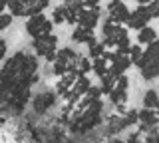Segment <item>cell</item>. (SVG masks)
<instances>
[{
  "label": "cell",
  "instance_id": "20",
  "mask_svg": "<svg viewBox=\"0 0 159 143\" xmlns=\"http://www.w3.org/2000/svg\"><path fill=\"white\" fill-rule=\"evenodd\" d=\"M6 54H8V44H6L4 38H0V62L6 58Z\"/></svg>",
  "mask_w": 159,
  "mask_h": 143
},
{
  "label": "cell",
  "instance_id": "15",
  "mask_svg": "<svg viewBox=\"0 0 159 143\" xmlns=\"http://www.w3.org/2000/svg\"><path fill=\"white\" fill-rule=\"evenodd\" d=\"M52 22H54V24H66V6H64V2L58 4V6L54 8V12H52Z\"/></svg>",
  "mask_w": 159,
  "mask_h": 143
},
{
  "label": "cell",
  "instance_id": "10",
  "mask_svg": "<svg viewBox=\"0 0 159 143\" xmlns=\"http://www.w3.org/2000/svg\"><path fill=\"white\" fill-rule=\"evenodd\" d=\"M139 123H141V127L145 131H149L151 127H155L157 123H159L157 111H153V109H141V111H139Z\"/></svg>",
  "mask_w": 159,
  "mask_h": 143
},
{
  "label": "cell",
  "instance_id": "5",
  "mask_svg": "<svg viewBox=\"0 0 159 143\" xmlns=\"http://www.w3.org/2000/svg\"><path fill=\"white\" fill-rule=\"evenodd\" d=\"M52 28H54V22L50 18H46L44 14H38V16H32L26 20V32H28V36H32V40L50 36Z\"/></svg>",
  "mask_w": 159,
  "mask_h": 143
},
{
  "label": "cell",
  "instance_id": "19",
  "mask_svg": "<svg viewBox=\"0 0 159 143\" xmlns=\"http://www.w3.org/2000/svg\"><path fill=\"white\" fill-rule=\"evenodd\" d=\"M116 90L127 93V90H129V78H127V76H121V78L116 82Z\"/></svg>",
  "mask_w": 159,
  "mask_h": 143
},
{
  "label": "cell",
  "instance_id": "16",
  "mask_svg": "<svg viewBox=\"0 0 159 143\" xmlns=\"http://www.w3.org/2000/svg\"><path fill=\"white\" fill-rule=\"evenodd\" d=\"M129 58H131V62L137 66L139 60L143 58V46H139V44H133V46H131V50H129Z\"/></svg>",
  "mask_w": 159,
  "mask_h": 143
},
{
  "label": "cell",
  "instance_id": "8",
  "mask_svg": "<svg viewBox=\"0 0 159 143\" xmlns=\"http://www.w3.org/2000/svg\"><path fill=\"white\" fill-rule=\"evenodd\" d=\"M99 14H102V8H84L78 18V26L93 32L96 26L99 24Z\"/></svg>",
  "mask_w": 159,
  "mask_h": 143
},
{
  "label": "cell",
  "instance_id": "3",
  "mask_svg": "<svg viewBox=\"0 0 159 143\" xmlns=\"http://www.w3.org/2000/svg\"><path fill=\"white\" fill-rule=\"evenodd\" d=\"M50 2L48 0H12L8 2V10L12 16H24L28 18L38 16V14H44V8H48Z\"/></svg>",
  "mask_w": 159,
  "mask_h": 143
},
{
  "label": "cell",
  "instance_id": "17",
  "mask_svg": "<svg viewBox=\"0 0 159 143\" xmlns=\"http://www.w3.org/2000/svg\"><path fill=\"white\" fill-rule=\"evenodd\" d=\"M92 72V60L89 58H82L80 60V66H78V74L80 76H88Z\"/></svg>",
  "mask_w": 159,
  "mask_h": 143
},
{
  "label": "cell",
  "instance_id": "4",
  "mask_svg": "<svg viewBox=\"0 0 159 143\" xmlns=\"http://www.w3.org/2000/svg\"><path fill=\"white\" fill-rule=\"evenodd\" d=\"M32 48L36 52V56L44 58L46 62L54 64L56 62V56H58V38L54 34L50 36H44V38H38V40H32Z\"/></svg>",
  "mask_w": 159,
  "mask_h": 143
},
{
  "label": "cell",
  "instance_id": "9",
  "mask_svg": "<svg viewBox=\"0 0 159 143\" xmlns=\"http://www.w3.org/2000/svg\"><path fill=\"white\" fill-rule=\"evenodd\" d=\"M54 103H56V93L54 92H42V93H38V96H34L32 109L36 113H40V115H44Z\"/></svg>",
  "mask_w": 159,
  "mask_h": 143
},
{
  "label": "cell",
  "instance_id": "21",
  "mask_svg": "<svg viewBox=\"0 0 159 143\" xmlns=\"http://www.w3.org/2000/svg\"><path fill=\"white\" fill-rule=\"evenodd\" d=\"M149 10H151L153 18H157L159 16V2H149Z\"/></svg>",
  "mask_w": 159,
  "mask_h": 143
},
{
  "label": "cell",
  "instance_id": "1",
  "mask_svg": "<svg viewBox=\"0 0 159 143\" xmlns=\"http://www.w3.org/2000/svg\"><path fill=\"white\" fill-rule=\"evenodd\" d=\"M36 70L34 56L24 52L14 54L0 72V105H6L12 113L22 111L30 97V86L36 80Z\"/></svg>",
  "mask_w": 159,
  "mask_h": 143
},
{
  "label": "cell",
  "instance_id": "22",
  "mask_svg": "<svg viewBox=\"0 0 159 143\" xmlns=\"http://www.w3.org/2000/svg\"><path fill=\"white\" fill-rule=\"evenodd\" d=\"M6 8H8V2L0 0V16H2V14H6Z\"/></svg>",
  "mask_w": 159,
  "mask_h": 143
},
{
  "label": "cell",
  "instance_id": "6",
  "mask_svg": "<svg viewBox=\"0 0 159 143\" xmlns=\"http://www.w3.org/2000/svg\"><path fill=\"white\" fill-rule=\"evenodd\" d=\"M153 20V14L149 10V2L145 4H139L135 10H131V16H129V22H127V28H133V30H143L147 28V24Z\"/></svg>",
  "mask_w": 159,
  "mask_h": 143
},
{
  "label": "cell",
  "instance_id": "18",
  "mask_svg": "<svg viewBox=\"0 0 159 143\" xmlns=\"http://www.w3.org/2000/svg\"><path fill=\"white\" fill-rule=\"evenodd\" d=\"M12 20H14V16H12L10 12L2 14V16H0V32L8 30V28H10V24H12Z\"/></svg>",
  "mask_w": 159,
  "mask_h": 143
},
{
  "label": "cell",
  "instance_id": "2",
  "mask_svg": "<svg viewBox=\"0 0 159 143\" xmlns=\"http://www.w3.org/2000/svg\"><path fill=\"white\" fill-rule=\"evenodd\" d=\"M137 68L145 80H153V78L159 76V40H155L151 46L145 48L143 58L139 60Z\"/></svg>",
  "mask_w": 159,
  "mask_h": 143
},
{
  "label": "cell",
  "instance_id": "13",
  "mask_svg": "<svg viewBox=\"0 0 159 143\" xmlns=\"http://www.w3.org/2000/svg\"><path fill=\"white\" fill-rule=\"evenodd\" d=\"M143 109H159V96L155 90H147L145 96H143Z\"/></svg>",
  "mask_w": 159,
  "mask_h": 143
},
{
  "label": "cell",
  "instance_id": "14",
  "mask_svg": "<svg viewBox=\"0 0 159 143\" xmlns=\"http://www.w3.org/2000/svg\"><path fill=\"white\" fill-rule=\"evenodd\" d=\"M92 72L96 74L98 80H102V78H106V76H107V72H109V64L103 60V58H99V60H92Z\"/></svg>",
  "mask_w": 159,
  "mask_h": 143
},
{
  "label": "cell",
  "instance_id": "12",
  "mask_svg": "<svg viewBox=\"0 0 159 143\" xmlns=\"http://www.w3.org/2000/svg\"><path fill=\"white\" fill-rule=\"evenodd\" d=\"M155 40H157V32H155V28H151V26H147V28H143V30L137 32V44L139 46H151Z\"/></svg>",
  "mask_w": 159,
  "mask_h": 143
},
{
  "label": "cell",
  "instance_id": "11",
  "mask_svg": "<svg viewBox=\"0 0 159 143\" xmlns=\"http://www.w3.org/2000/svg\"><path fill=\"white\" fill-rule=\"evenodd\" d=\"M72 40L76 42V44H89V42L96 40V34H93L92 30H86V28L76 26V28H74V32H72Z\"/></svg>",
  "mask_w": 159,
  "mask_h": 143
},
{
  "label": "cell",
  "instance_id": "7",
  "mask_svg": "<svg viewBox=\"0 0 159 143\" xmlns=\"http://www.w3.org/2000/svg\"><path fill=\"white\" fill-rule=\"evenodd\" d=\"M106 10H107V20H111L113 24H123L129 22V16H131V10L127 8L125 2H119V0H113V2L106 4Z\"/></svg>",
  "mask_w": 159,
  "mask_h": 143
}]
</instances>
